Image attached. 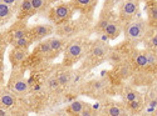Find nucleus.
<instances>
[{
    "label": "nucleus",
    "instance_id": "nucleus-25",
    "mask_svg": "<svg viewBox=\"0 0 157 116\" xmlns=\"http://www.w3.org/2000/svg\"><path fill=\"white\" fill-rule=\"evenodd\" d=\"M108 59H111V61L113 64H118V62H121L123 60V56H122V54L117 53V51H113V53L111 51L109 55H108Z\"/></svg>",
    "mask_w": 157,
    "mask_h": 116
},
{
    "label": "nucleus",
    "instance_id": "nucleus-22",
    "mask_svg": "<svg viewBox=\"0 0 157 116\" xmlns=\"http://www.w3.org/2000/svg\"><path fill=\"white\" fill-rule=\"evenodd\" d=\"M29 44H30V37L29 36L20 37V39H18V40H15L14 43H13L14 47H19V49H28Z\"/></svg>",
    "mask_w": 157,
    "mask_h": 116
},
{
    "label": "nucleus",
    "instance_id": "nucleus-5",
    "mask_svg": "<svg viewBox=\"0 0 157 116\" xmlns=\"http://www.w3.org/2000/svg\"><path fill=\"white\" fill-rule=\"evenodd\" d=\"M111 53V47L108 46V44L103 43L102 40H98L96 41L92 46L89 47V51H88V60L89 61H96V64L101 62L102 60H104L106 58H108Z\"/></svg>",
    "mask_w": 157,
    "mask_h": 116
},
{
    "label": "nucleus",
    "instance_id": "nucleus-12",
    "mask_svg": "<svg viewBox=\"0 0 157 116\" xmlns=\"http://www.w3.org/2000/svg\"><path fill=\"white\" fill-rule=\"evenodd\" d=\"M33 12H35V10L32 5L30 0H23V2L20 3V5H19V19L29 16V15L33 14Z\"/></svg>",
    "mask_w": 157,
    "mask_h": 116
},
{
    "label": "nucleus",
    "instance_id": "nucleus-31",
    "mask_svg": "<svg viewBox=\"0 0 157 116\" xmlns=\"http://www.w3.org/2000/svg\"><path fill=\"white\" fill-rule=\"evenodd\" d=\"M78 116H93V112H92V109L90 107H84L83 111L78 115Z\"/></svg>",
    "mask_w": 157,
    "mask_h": 116
},
{
    "label": "nucleus",
    "instance_id": "nucleus-19",
    "mask_svg": "<svg viewBox=\"0 0 157 116\" xmlns=\"http://www.w3.org/2000/svg\"><path fill=\"white\" fill-rule=\"evenodd\" d=\"M86 107V105L83 104L82 101H79V100H77V101H73L72 104L69 105V107H68V111L71 112V114H73V115H79L82 111H83V109Z\"/></svg>",
    "mask_w": 157,
    "mask_h": 116
},
{
    "label": "nucleus",
    "instance_id": "nucleus-2",
    "mask_svg": "<svg viewBox=\"0 0 157 116\" xmlns=\"http://www.w3.org/2000/svg\"><path fill=\"white\" fill-rule=\"evenodd\" d=\"M123 29H124V36L127 40L135 41V40H140L146 34L147 24L143 20H132L129 23H126Z\"/></svg>",
    "mask_w": 157,
    "mask_h": 116
},
{
    "label": "nucleus",
    "instance_id": "nucleus-4",
    "mask_svg": "<svg viewBox=\"0 0 157 116\" xmlns=\"http://www.w3.org/2000/svg\"><path fill=\"white\" fill-rule=\"evenodd\" d=\"M140 9V0H123L120 5V20L122 23L132 21Z\"/></svg>",
    "mask_w": 157,
    "mask_h": 116
},
{
    "label": "nucleus",
    "instance_id": "nucleus-6",
    "mask_svg": "<svg viewBox=\"0 0 157 116\" xmlns=\"http://www.w3.org/2000/svg\"><path fill=\"white\" fill-rule=\"evenodd\" d=\"M56 31V29L48 24H42V25H35L29 30V35H30V40L32 41H36V40H42L48 36H50Z\"/></svg>",
    "mask_w": 157,
    "mask_h": 116
},
{
    "label": "nucleus",
    "instance_id": "nucleus-1",
    "mask_svg": "<svg viewBox=\"0 0 157 116\" xmlns=\"http://www.w3.org/2000/svg\"><path fill=\"white\" fill-rule=\"evenodd\" d=\"M87 51H89L86 37H74L65 45L64 49V64L73 65L75 61L82 59Z\"/></svg>",
    "mask_w": 157,
    "mask_h": 116
},
{
    "label": "nucleus",
    "instance_id": "nucleus-15",
    "mask_svg": "<svg viewBox=\"0 0 157 116\" xmlns=\"http://www.w3.org/2000/svg\"><path fill=\"white\" fill-rule=\"evenodd\" d=\"M49 43H50V47H52V51H53V55L56 56L57 54H59L63 49H65V45H64V41L59 37H49Z\"/></svg>",
    "mask_w": 157,
    "mask_h": 116
},
{
    "label": "nucleus",
    "instance_id": "nucleus-8",
    "mask_svg": "<svg viewBox=\"0 0 157 116\" xmlns=\"http://www.w3.org/2000/svg\"><path fill=\"white\" fill-rule=\"evenodd\" d=\"M28 54H29L28 49H19V47L13 49L10 53V62L14 66H18L28 58Z\"/></svg>",
    "mask_w": 157,
    "mask_h": 116
},
{
    "label": "nucleus",
    "instance_id": "nucleus-23",
    "mask_svg": "<svg viewBox=\"0 0 157 116\" xmlns=\"http://www.w3.org/2000/svg\"><path fill=\"white\" fill-rule=\"evenodd\" d=\"M107 115L108 116H121L122 109L117 105H109V106H107Z\"/></svg>",
    "mask_w": 157,
    "mask_h": 116
},
{
    "label": "nucleus",
    "instance_id": "nucleus-10",
    "mask_svg": "<svg viewBox=\"0 0 157 116\" xmlns=\"http://www.w3.org/2000/svg\"><path fill=\"white\" fill-rule=\"evenodd\" d=\"M121 33H122L121 23L120 21H116V20H111V23L107 25V28L104 29V34H106L109 39L118 37Z\"/></svg>",
    "mask_w": 157,
    "mask_h": 116
},
{
    "label": "nucleus",
    "instance_id": "nucleus-37",
    "mask_svg": "<svg viewBox=\"0 0 157 116\" xmlns=\"http://www.w3.org/2000/svg\"><path fill=\"white\" fill-rule=\"evenodd\" d=\"M49 2V4H52V3H57V2H59V0H48Z\"/></svg>",
    "mask_w": 157,
    "mask_h": 116
},
{
    "label": "nucleus",
    "instance_id": "nucleus-39",
    "mask_svg": "<svg viewBox=\"0 0 157 116\" xmlns=\"http://www.w3.org/2000/svg\"><path fill=\"white\" fill-rule=\"evenodd\" d=\"M56 116H67V115H63V114H59V115H56Z\"/></svg>",
    "mask_w": 157,
    "mask_h": 116
},
{
    "label": "nucleus",
    "instance_id": "nucleus-18",
    "mask_svg": "<svg viewBox=\"0 0 157 116\" xmlns=\"http://www.w3.org/2000/svg\"><path fill=\"white\" fill-rule=\"evenodd\" d=\"M133 60L136 62V65L140 66V68H147V66H150L147 53H137V54H135Z\"/></svg>",
    "mask_w": 157,
    "mask_h": 116
},
{
    "label": "nucleus",
    "instance_id": "nucleus-36",
    "mask_svg": "<svg viewBox=\"0 0 157 116\" xmlns=\"http://www.w3.org/2000/svg\"><path fill=\"white\" fill-rule=\"evenodd\" d=\"M129 71V68L128 66H124V68H122V70H121V74L122 75H127V72Z\"/></svg>",
    "mask_w": 157,
    "mask_h": 116
},
{
    "label": "nucleus",
    "instance_id": "nucleus-40",
    "mask_svg": "<svg viewBox=\"0 0 157 116\" xmlns=\"http://www.w3.org/2000/svg\"><path fill=\"white\" fill-rule=\"evenodd\" d=\"M155 99H156V100H157V94H156V96H155Z\"/></svg>",
    "mask_w": 157,
    "mask_h": 116
},
{
    "label": "nucleus",
    "instance_id": "nucleus-33",
    "mask_svg": "<svg viewBox=\"0 0 157 116\" xmlns=\"http://www.w3.org/2000/svg\"><path fill=\"white\" fill-rule=\"evenodd\" d=\"M147 58H148V62H150V65H152L153 62H156V56H155L152 53H147Z\"/></svg>",
    "mask_w": 157,
    "mask_h": 116
},
{
    "label": "nucleus",
    "instance_id": "nucleus-17",
    "mask_svg": "<svg viewBox=\"0 0 157 116\" xmlns=\"http://www.w3.org/2000/svg\"><path fill=\"white\" fill-rule=\"evenodd\" d=\"M38 53L43 55V56H50L53 55V51H52V47H50V43H49V39H47V40L42 41L40 44L38 45ZM54 56V55H53Z\"/></svg>",
    "mask_w": 157,
    "mask_h": 116
},
{
    "label": "nucleus",
    "instance_id": "nucleus-20",
    "mask_svg": "<svg viewBox=\"0 0 157 116\" xmlns=\"http://www.w3.org/2000/svg\"><path fill=\"white\" fill-rule=\"evenodd\" d=\"M57 79H58L60 86H65V85H68V84L73 80V76H72V74L68 72V71H62V72H59V74L57 75Z\"/></svg>",
    "mask_w": 157,
    "mask_h": 116
},
{
    "label": "nucleus",
    "instance_id": "nucleus-30",
    "mask_svg": "<svg viewBox=\"0 0 157 116\" xmlns=\"http://www.w3.org/2000/svg\"><path fill=\"white\" fill-rule=\"evenodd\" d=\"M156 109H157V100L155 99V100H151V101H150V104H148L146 111H147L148 114H151V112H155Z\"/></svg>",
    "mask_w": 157,
    "mask_h": 116
},
{
    "label": "nucleus",
    "instance_id": "nucleus-35",
    "mask_svg": "<svg viewBox=\"0 0 157 116\" xmlns=\"http://www.w3.org/2000/svg\"><path fill=\"white\" fill-rule=\"evenodd\" d=\"M0 116H9V114H8V107L2 106V110H0Z\"/></svg>",
    "mask_w": 157,
    "mask_h": 116
},
{
    "label": "nucleus",
    "instance_id": "nucleus-38",
    "mask_svg": "<svg viewBox=\"0 0 157 116\" xmlns=\"http://www.w3.org/2000/svg\"><path fill=\"white\" fill-rule=\"evenodd\" d=\"M153 116H157V109H156V111L153 112Z\"/></svg>",
    "mask_w": 157,
    "mask_h": 116
},
{
    "label": "nucleus",
    "instance_id": "nucleus-29",
    "mask_svg": "<svg viewBox=\"0 0 157 116\" xmlns=\"http://www.w3.org/2000/svg\"><path fill=\"white\" fill-rule=\"evenodd\" d=\"M147 43H148V46H150V47L157 49V33L152 34V35L147 39Z\"/></svg>",
    "mask_w": 157,
    "mask_h": 116
},
{
    "label": "nucleus",
    "instance_id": "nucleus-27",
    "mask_svg": "<svg viewBox=\"0 0 157 116\" xmlns=\"http://www.w3.org/2000/svg\"><path fill=\"white\" fill-rule=\"evenodd\" d=\"M148 16H150V20L155 24H157V5H152L148 10Z\"/></svg>",
    "mask_w": 157,
    "mask_h": 116
},
{
    "label": "nucleus",
    "instance_id": "nucleus-7",
    "mask_svg": "<svg viewBox=\"0 0 157 116\" xmlns=\"http://www.w3.org/2000/svg\"><path fill=\"white\" fill-rule=\"evenodd\" d=\"M10 90L13 93H15L18 95H25L28 93L29 90V86H28V83L25 81V79L19 75V74H14L11 75V79H10Z\"/></svg>",
    "mask_w": 157,
    "mask_h": 116
},
{
    "label": "nucleus",
    "instance_id": "nucleus-11",
    "mask_svg": "<svg viewBox=\"0 0 157 116\" xmlns=\"http://www.w3.org/2000/svg\"><path fill=\"white\" fill-rule=\"evenodd\" d=\"M98 0H72V5L84 12L90 11L97 4Z\"/></svg>",
    "mask_w": 157,
    "mask_h": 116
},
{
    "label": "nucleus",
    "instance_id": "nucleus-21",
    "mask_svg": "<svg viewBox=\"0 0 157 116\" xmlns=\"http://www.w3.org/2000/svg\"><path fill=\"white\" fill-rule=\"evenodd\" d=\"M30 2H32V5L35 11H44L49 6L48 0H30Z\"/></svg>",
    "mask_w": 157,
    "mask_h": 116
},
{
    "label": "nucleus",
    "instance_id": "nucleus-9",
    "mask_svg": "<svg viewBox=\"0 0 157 116\" xmlns=\"http://www.w3.org/2000/svg\"><path fill=\"white\" fill-rule=\"evenodd\" d=\"M78 30H79V29L77 28V24L75 23H64V24L59 25V26L56 29V33L58 35H60V36L69 37V36H72Z\"/></svg>",
    "mask_w": 157,
    "mask_h": 116
},
{
    "label": "nucleus",
    "instance_id": "nucleus-26",
    "mask_svg": "<svg viewBox=\"0 0 157 116\" xmlns=\"http://www.w3.org/2000/svg\"><path fill=\"white\" fill-rule=\"evenodd\" d=\"M104 87H106V84H104L103 81H101V80L90 83V89H92L93 91H103Z\"/></svg>",
    "mask_w": 157,
    "mask_h": 116
},
{
    "label": "nucleus",
    "instance_id": "nucleus-13",
    "mask_svg": "<svg viewBox=\"0 0 157 116\" xmlns=\"http://www.w3.org/2000/svg\"><path fill=\"white\" fill-rule=\"evenodd\" d=\"M0 99H2V106H4V107H11L17 104L15 95L10 91H6V90L2 91V97Z\"/></svg>",
    "mask_w": 157,
    "mask_h": 116
},
{
    "label": "nucleus",
    "instance_id": "nucleus-34",
    "mask_svg": "<svg viewBox=\"0 0 157 116\" xmlns=\"http://www.w3.org/2000/svg\"><path fill=\"white\" fill-rule=\"evenodd\" d=\"M118 2H123V0H106V6H108V5L113 6L116 3H118Z\"/></svg>",
    "mask_w": 157,
    "mask_h": 116
},
{
    "label": "nucleus",
    "instance_id": "nucleus-32",
    "mask_svg": "<svg viewBox=\"0 0 157 116\" xmlns=\"http://www.w3.org/2000/svg\"><path fill=\"white\" fill-rule=\"evenodd\" d=\"M2 3H5L11 8H15L18 5V3H19V0H2Z\"/></svg>",
    "mask_w": 157,
    "mask_h": 116
},
{
    "label": "nucleus",
    "instance_id": "nucleus-3",
    "mask_svg": "<svg viewBox=\"0 0 157 116\" xmlns=\"http://www.w3.org/2000/svg\"><path fill=\"white\" fill-rule=\"evenodd\" d=\"M73 8L74 6H72L71 3H59L52 9V14H50L52 20L59 25L67 23L72 18Z\"/></svg>",
    "mask_w": 157,
    "mask_h": 116
},
{
    "label": "nucleus",
    "instance_id": "nucleus-24",
    "mask_svg": "<svg viewBox=\"0 0 157 116\" xmlns=\"http://www.w3.org/2000/svg\"><path fill=\"white\" fill-rule=\"evenodd\" d=\"M47 86H48V89H50V90H57V89H59V87H60V84H59V81H58V79H57V76H50L49 79H48V81H47Z\"/></svg>",
    "mask_w": 157,
    "mask_h": 116
},
{
    "label": "nucleus",
    "instance_id": "nucleus-14",
    "mask_svg": "<svg viewBox=\"0 0 157 116\" xmlns=\"http://www.w3.org/2000/svg\"><path fill=\"white\" fill-rule=\"evenodd\" d=\"M29 34V30L27 29L25 25H17V26L13 29L11 34H10V39H11V43H14L15 40L20 37H24V36H28Z\"/></svg>",
    "mask_w": 157,
    "mask_h": 116
},
{
    "label": "nucleus",
    "instance_id": "nucleus-28",
    "mask_svg": "<svg viewBox=\"0 0 157 116\" xmlns=\"http://www.w3.org/2000/svg\"><path fill=\"white\" fill-rule=\"evenodd\" d=\"M124 99L131 104V102H133V101L137 100V93L133 91V90H128V91L126 93V95H124Z\"/></svg>",
    "mask_w": 157,
    "mask_h": 116
},
{
    "label": "nucleus",
    "instance_id": "nucleus-16",
    "mask_svg": "<svg viewBox=\"0 0 157 116\" xmlns=\"http://www.w3.org/2000/svg\"><path fill=\"white\" fill-rule=\"evenodd\" d=\"M13 15V8L9 6L8 4L5 3H2L0 4V19H2V23H6Z\"/></svg>",
    "mask_w": 157,
    "mask_h": 116
}]
</instances>
